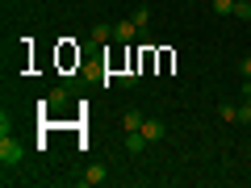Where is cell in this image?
Masks as SVG:
<instances>
[{
	"label": "cell",
	"instance_id": "30bf717a",
	"mask_svg": "<svg viewBox=\"0 0 251 188\" xmlns=\"http://www.w3.org/2000/svg\"><path fill=\"white\" fill-rule=\"evenodd\" d=\"M234 17H239V21H251V0H239V4H234Z\"/></svg>",
	"mask_w": 251,
	"mask_h": 188
},
{
	"label": "cell",
	"instance_id": "3957f363",
	"mask_svg": "<svg viewBox=\"0 0 251 188\" xmlns=\"http://www.w3.org/2000/svg\"><path fill=\"white\" fill-rule=\"evenodd\" d=\"M113 38H117V42H134V38H138V25H134V21H117V25H113Z\"/></svg>",
	"mask_w": 251,
	"mask_h": 188
},
{
	"label": "cell",
	"instance_id": "7a4b0ae2",
	"mask_svg": "<svg viewBox=\"0 0 251 188\" xmlns=\"http://www.w3.org/2000/svg\"><path fill=\"white\" fill-rule=\"evenodd\" d=\"M163 134H168V125H163L159 117H147V121H143V138H147V142H159Z\"/></svg>",
	"mask_w": 251,
	"mask_h": 188
},
{
	"label": "cell",
	"instance_id": "5bb4252c",
	"mask_svg": "<svg viewBox=\"0 0 251 188\" xmlns=\"http://www.w3.org/2000/svg\"><path fill=\"white\" fill-rule=\"evenodd\" d=\"M243 100H251V80H243Z\"/></svg>",
	"mask_w": 251,
	"mask_h": 188
},
{
	"label": "cell",
	"instance_id": "8fae6325",
	"mask_svg": "<svg viewBox=\"0 0 251 188\" xmlns=\"http://www.w3.org/2000/svg\"><path fill=\"white\" fill-rule=\"evenodd\" d=\"M130 21H134L138 29H147V21H151V9H134V17H130Z\"/></svg>",
	"mask_w": 251,
	"mask_h": 188
},
{
	"label": "cell",
	"instance_id": "4fadbf2b",
	"mask_svg": "<svg viewBox=\"0 0 251 188\" xmlns=\"http://www.w3.org/2000/svg\"><path fill=\"white\" fill-rule=\"evenodd\" d=\"M50 105H67V88H54L50 92Z\"/></svg>",
	"mask_w": 251,
	"mask_h": 188
},
{
	"label": "cell",
	"instance_id": "7c38bea8",
	"mask_svg": "<svg viewBox=\"0 0 251 188\" xmlns=\"http://www.w3.org/2000/svg\"><path fill=\"white\" fill-rule=\"evenodd\" d=\"M239 75H243V80H251V54H243V59H239Z\"/></svg>",
	"mask_w": 251,
	"mask_h": 188
},
{
	"label": "cell",
	"instance_id": "9c48e42d",
	"mask_svg": "<svg viewBox=\"0 0 251 188\" xmlns=\"http://www.w3.org/2000/svg\"><path fill=\"white\" fill-rule=\"evenodd\" d=\"M109 38H113V25H105V21L92 25V42H109Z\"/></svg>",
	"mask_w": 251,
	"mask_h": 188
},
{
	"label": "cell",
	"instance_id": "5b68a950",
	"mask_svg": "<svg viewBox=\"0 0 251 188\" xmlns=\"http://www.w3.org/2000/svg\"><path fill=\"white\" fill-rule=\"evenodd\" d=\"M143 121H147V117L138 113V109H126V117H122V125H126V134H130V130H143Z\"/></svg>",
	"mask_w": 251,
	"mask_h": 188
},
{
	"label": "cell",
	"instance_id": "6da1fadb",
	"mask_svg": "<svg viewBox=\"0 0 251 188\" xmlns=\"http://www.w3.org/2000/svg\"><path fill=\"white\" fill-rule=\"evenodd\" d=\"M25 159V151H21V142L13 134H0V163L4 167H17V163Z\"/></svg>",
	"mask_w": 251,
	"mask_h": 188
},
{
	"label": "cell",
	"instance_id": "8992f818",
	"mask_svg": "<svg viewBox=\"0 0 251 188\" xmlns=\"http://www.w3.org/2000/svg\"><path fill=\"white\" fill-rule=\"evenodd\" d=\"M105 176H109V171L100 167V163H92V167L84 171V184H92V188H97V184H105Z\"/></svg>",
	"mask_w": 251,
	"mask_h": 188
},
{
	"label": "cell",
	"instance_id": "277c9868",
	"mask_svg": "<svg viewBox=\"0 0 251 188\" xmlns=\"http://www.w3.org/2000/svg\"><path fill=\"white\" fill-rule=\"evenodd\" d=\"M143 146H147L143 130H130V134H126V151H130V155H143Z\"/></svg>",
	"mask_w": 251,
	"mask_h": 188
},
{
	"label": "cell",
	"instance_id": "ba28073f",
	"mask_svg": "<svg viewBox=\"0 0 251 188\" xmlns=\"http://www.w3.org/2000/svg\"><path fill=\"white\" fill-rule=\"evenodd\" d=\"M234 4H239V0H214V13L218 17H234Z\"/></svg>",
	"mask_w": 251,
	"mask_h": 188
},
{
	"label": "cell",
	"instance_id": "52a82bcc",
	"mask_svg": "<svg viewBox=\"0 0 251 188\" xmlns=\"http://www.w3.org/2000/svg\"><path fill=\"white\" fill-rule=\"evenodd\" d=\"M218 117H222V121H239V105L222 100V105H218Z\"/></svg>",
	"mask_w": 251,
	"mask_h": 188
}]
</instances>
